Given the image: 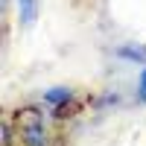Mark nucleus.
<instances>
[{
    "mask_svg": "<svg viewBox=\"0 0 146 146\" xmlns=\"http://www.w3.org/2000/svg\"><path fill=\"white\" fill-rule=\"evenodd\" d=\"M76 114H79V102H73V100H67V102H62V105L53 108V117L56 120H70Z\"/></svg>",
    "mask_w": 146,
    "mask_h": 146,
    "instance_id": "obj_4",
    "label": "nucleus"
},
{
    "mask_svg": "<svg viewBox=\"0 0 146 146\" xmlns=\"http://www.w3.org/2000/svg\"><path fill=\"white\" fill-rule=\"evenodd\" d=\"M12 129L21 135V140L27 146H50L44 135V117L35 105H23L12 114Z\"/></svg>",
    "mask_w": 146,
    "mask_h": 146,
    "instance_id": "obj_1",
    "label": "nucleus"
},
{
    "mask_svg": "<svg viewBox=\"0 0 146 146\" xmlns=\"http://www.w3.org/2000/svg\"><path fill=\"white\" fill-rule=\"evenodd\" d=\"M137 96H140V102H146V70L140 73V85H137Z\"/></svg>",
    "mask_w": 146,
    "mask_h": 146,
    "instance_id": "obj_6",
    "label": "nucleus"
},
{
    "mask_svg": "<svg viewBox=\"0 0 146 146\" xmlns=\"http://www.w3.org/2000/svg\"><path fill=\"white\" fill-rule=\"evenodd\" d=\"M117 56H123V58H131V62H146V47H135V44H126V47H120Z\"/></svg>",
    "mask_w": 146,
    "mask_h": 146,
    "instance_id": "obj_5",
    "label": "nucleus"
},
{
    "mask_svg": "<svg viewBox=\"0 0 146 146\" xmlns=\"http://www.w3.org/2000/svg\"><path fill=\"white\" fill-rule=\"evenodd\" d=\"M53 146H67V137H64V135H56V137H53Z\"/></svg>",
    "mask_w": 146,
    "mask_h": 146,
    "instance_id": "obj_7",
    "label": "nucleus"
},
{
    "mask_svg": "<svg viewBox=\"0 0 146 146\" xmlns=\"http://www.w3.org/2000/svg\"><path fill=\"white\" fill-rule=\"evenodd\" d=\"M6 6H9V0H3V9H6Z\"/></svg>",
    "mask_w": 146,
    "mask_h": 146,
    "instance_id": "obj_8",
    "label": "nucleus"
},
{
    "mask_svg": "<svg viewBox=\"0 0 146 146\" xmlns=\"http://www.w3.org/2000/svg\"><path fill=\"white\" fill-rule=\"evenodd\" d=\"M18 12H21L23 27H32L38 21V0H18Z\"/></svg>",
    "mask_w": 146,
    "mask_h": 146,
    "instance_id": "obj_2",
    "label": "nucleus"
},
{
    "mask_svg": "<svg viewBox=\"0 0 146 146\" xmlns=\"http://www.w3.org/2000/svg\"><path fill=\"white\" fill-rule=\"evenodd\" d=\"M44 100L56 108V105H62V102L73 100V91H70V88H50V91H44Z\"/></svg>",
    "mask_w": 146,
    "mask_h": 146,
    "instance_id": "obj_3",
    "label": "nucleus"
}]
</instances>
